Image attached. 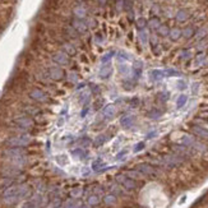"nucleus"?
Segmentation results:
<instances>
[{
	"label": "nucleus",
	"instance_id": "nucleus-1",
	"mask_svg": "<svg viewBox=\"0 0 208 208\" xmlns=\"http://www.w3.org/2000/svg\"><path fill=\"white\" fill-rule=\"evenodd\" d=\"M181 144H184L185 147L190 148V150L198 151V152H203L204 153L207 151L206 145H204L203 143H201L199 141H197L194 137L190 135V134H183V137H181Z\"/></svg>",
	"mask_w": 208,
	"mask_h": 208
},
{
	"label": "nucleus",
	"instance_id": "nucleus-2",
	"mask_svg": "<svg viewBox=\"0 0 208 208\" xmlns=\"http://www.w3.org/2000/svg\"><path fill=\"white\" fill-rule=\"evenodd\" d=\"M29 142H31V139H29V137L27 134H20V135L10 138L9 141H8V144L12 145V147H24Z\"/></svg>",
	"mask_w": 208,
	"mask_h": 208
},
{
	"label": "nucleus",
	"instance_id": "nucleus-3",
	"mask_svg": "<svg viewBox=\"0 0 208 208\" xmlns=\"http://www.w3.org/2000/svg\"><path fill=\"white\" fill-rule=\"evenodd\" d=\"M16 123L17 125L19 126V129L22 130H28L33 126V121L32 119L27 116V115H20V116H17L16 118Z\"/></svg>",
	"mask_w": 208,
	"mask_h": 208
},
{
	"label": "nucleus",
	"instance_id": "nucleus-4",
	"mask_svg": "<svg viewBox=\"0 0 208 208\" xmlns=\"http://www.w3.org/2000/svg\"><path fill=\"white\" fill-rule=\"evenodd\" d=\"M181 161H183V158L179 157L177 154H166V156H163L161 158V162L163 163V165H165V166H170V167L180 165Z\"/></svg>",
	"mask_w": 208,
	"mask_h": 208
},
{
	"label": "nucleus",
	"instance_id": "nucleus-5",
	"mask_svg": "<svg viewBox=\"0 0 208 208\" xmlns=\"http://www.w3.org/2000/svg\"><path fill=\"white\" fill-rule=\"evenodd\" d=\"M192 132L194 135H197L198 138L201 139H208V129L202 125H199V124H194V125L192 126Z\"/></svg>",
	"mask_w": 208,
	"mask_h": 208
},
{
	"label": "nucleus",
	"instance_id": "nucleus-6",
	"mask_svg": "<svg viewBox=\"0 0 208 208\" xmlns=\"http://www.w3.org/2000/svg\"><path fill=\"white\" fill-rule=\"evenodd\" d=\"M118 181L124 186V188H126V189H134L137 186L135 181L133 179H130L129 176H126V175H119V176H118Z\"/></svg>",
	"mask_w": 208,
	"mask_h": 208
},
{
	"label": "nucleus",
	"instance_id": "nucleus-7",
	"mask_svg": "<svg viewBox=\"0 0 208 208\" xmlns=\"http://www.w3.org/2000/svg\"><path fill=\"white\" fill-rule=\"evenodd\" d=\"M72 27L75 29L78 33H86L88 29V26L86 22H83L82 19H78V18H74L72 20Z\"/></svg>",
	"mask_w": 208,
	"mask_h": 208
},
{
	"label": "nucleus",
	"instance_id": "nucleus-8",
	"mask_svg": "<svg viewBox=\"0 0 208 208\" xmlns=\"http://www.w3.org/2000/svg\"><path fill=\"white\" fill-rule=\"evenodd\" d=\"M174 151L176 152L175 154H177V156L181 157V158L192 156V151H190V148L185 147L184 144H175L174 145Z\"/></svg>",
	"mask_w": 208,
	"mask_h": 208
},
{
	"label": "nucleus",
	"instance_id": "nucleus-9",
	"mask_svg": "<svg viewBox=\"0 0 208 208\" xmlns=\"http://www.w3.org/2000/svg\"><path fill=\"white\" fill-rule=\"evenodd\" d=\"M49 75H50V78L54 79V81H60V79L64 78L65 73L61 68L52 67V68H50V70H49Z\"/></svg>",
	"mask_w": 208,
	"mask_h": 208
},
{
	"label": "nucleus",
	"instance_id": "nucleus-10",
	"mask_svg": "<svg viewBox=\"0 0 208 208\" xmlns=\"http://www.w3.org/2000/svg\"><path fill=\"white\" fill-rule=\"evenodd\" d=\"M52 60H54L58 65H68L69 64V56L63 51L55 52L54 56H52Z\"/></svg>",
	"mask_w": 208,
	"mask_h": 208
},
{
	"label": "nucleus",
	"instance_id": "nucleus-11",
	"mask_svg": "<svg viewBox=\"0 0 208 208\" xmlns=\"http://www.w3.org/2000/svg\"><path fill=\"white\" fill-rule=\"evenodd\" d=\"M29 96H31V99H33L35 101H38V102H46L47 101V94L44 91L37 90V88L32 91L29 93Z\"/></svg>",
	"mask_w": 208,
	"mask_h": 208
},
{
	"label": "nucleus",
	"instance_id": "nucleus-12",
	"mask_svg": "<svg viewBox=\"0 0 208 208\" xmlns=\"http://www.w3.org/2000/svg\"><path fill=\"white\" fill-rule=\"evenodd\" d=\"M138 171L144 175H156V170L151 165H148V163H141L138 166Z\"/></svg>",
	"mask_w": 208,
	"mask_h": 208
},
{
	"label": "nucleus",
	"instance_id": "nucleus-13",
	"mask_svg": "<svg viewBox=\"0 0 208 208\" xmlns=\"http://www.w3.org/2000/svg\"><path fill=\"white\" fill-rule=\"evenodd\" d=\"M74 16L78 19H83L87 16V9L84 7H82V5H78V7L74 8Z\"/></svg>",
	"mask_w": 208,
	"mask_h": 208
},
{
	"label": "nucleus",
	"instance_id": "nucleus-14",
	"mask_svg": "<svg viewBox=\"0 0 208 208\" xmlns=\"http://www.w3.org/2000/svg\"><path fill=\"white\" fill-rule=\"evenodd\" d=\"M175 18H176L177 22H185V20L189 19V13L186 10H184V9H180V10H177Z\"/></svg>",
	"mask_w": 208,
	"mask_h": 208
},
{
	"label": "nucleus",
	"instance_id": "nucleus-15",
	"mask_svg": "<svg viewBox=\"0 0 208 208\" xmlns=\"http://www.w3.org/2000/svg\"><path fill=\"white\" fill-rule=\"evenodd\" d=\"M63 50H64V52H65V54H67L68 56H69V55H75V54H77L75 47H74L72 44H68V42L63 44Z\"/></svg>",
	"mask_w": 208,
	"mask_h": 208
},
{
	"label": "nucleus",
	"instance_id": "nucleus-16",
	"mask_svg": "<svg viewBox=\"0 0 208 208\" xmlns=\"http://www.w3.org/2000/svg\"><path fill=\"white\" fill-rule=\"evenodd\" d=\"M169 36H170V38H171V40H174V41L179 40V38L181 37V29L180 28H172V29H170Z\"/></svg>",
	"mask_w": 208,
	"mask_h": 208
},
{
	"label": "nucleus",
	"instance_id": "nucleus-17",
	"mask_svg": "<svg viewBox=\"0 0 208 208\" xmlns=\"http://www.w3.org/2000/svg\"><path fill=\"white\" fill-rule=\"evenodd\" d=\"M115 112H116V109H115L112 105H109L103 109V115H105L106 118H112L115 115Z\"/></svg>",
	"mask_w": 208,
	"mask_h": 208
},
{
	"label": "nucleus",
	"instance_id": "nucleus-18",
	"mask_svg": "<svg viewBox=\"0 0 208 208\" xmlns=\"http://www.w3.org/2000/svg\"><path fill=\"white\" fill-rule=\"evenodd\" d=\"M147 24L150 26V27L152 28V29H157V28L160 27V26H161V20L157 18V17H153V18H151L150 20H148Z\"/></svg>",
	"mask_w": 208,
	"mask_h": 208
},
{
	"label": "nucleus",
	"instance_id": "nucleus-19",
	"mask_svg": "<svg viewBox=\"0 0 208 208\" xmlns=\"http://www.w3.org/2000/svg\"><path fill=\"white\" fill-rule=\"evenodd\" d=\"M193 35H194V28L193 27H186V28H184L183 31H181V36H184L185 38L193 37Z\"/></svg>",
	"mask_w": 208,
	"mask_h": 208
},
{
	"label": "nucleus",
	"instance_id": "nucleus-20",
	"mask_svg": "<svg viewBox=\"0 0 208 208\" xmlns=\"http://www.w3.org/2000/svg\"><path fill=\"white\" fill-rule=\"evenodd\" d=\"M157 32H158V35H161V36H169V33H170V28H169L167 26L161 24L158 28H157Z\"/></svg>",
	"mask_w": 208,
	"mask_h": 208
},
{
	"label": "nucleus",
	"instance_id": "nucleus-21",
	"mask_svg": "<svg viewBox=\"0 0 208 208\" xmlns=\"http://www.w3.org/2000/svg\"><path fill=\"white\" fill-rule=\"evenodd\" d=\"M110 67L109 65H106V67H103V68H101V70H100V75L102 77V78H106V77L110 74Z\"/></svg>",
	"mask_w": 208,
	"mask_h": 208
},
{
	"label": "nucleus",
	"instance_id": "nucleus-22",
	"mask_svg": "<svg viewBox=\"0 0 208 208\" xmlns=\"http://www.w3.org/2000/svg\"><path fill=\"white\" fill-rule=\"evenodd\" d=\"M99 202H100L99 195H91V197L88 198V204H91V206H93V204H97Z\"/></svg>",
	"mask_w": 208,
	"mask_h": 208
},
{
	"label": "nucleus",
	"instance_id": "nucleus-23",
	"mask_svg": "<svg viewBox=\"0 0 208 208\" xmlns=\"http://www.w3.org/2000/svg\"><path fill=\"white\" fill-rule=\"evenodd\" d=\"M206 35H207V29L206 28H202V29H199V31L197 32V38H198V40H201V38H203Z\"/></svg>",
	"mask_w": 208,
	"mask_h": 208
},
{
	"label": "nucleus",
	"instance_id": "nucleus-24",
	"mask_svg": "<svg viewBox=\"0 0 208 208\" xmlns=\"http://www.w3.org/2000/svg\"><path fill=\"white\" fill-rule=\"evenodd\" d=\"M105 203L106 204H114L115 203V197L114 195H106L105 197Z\"/></svg>",
	"mask_w": 208,
	"mask_h": 208
},
{
	"label": "nucleus",
	"instance_id": "nucleus-25",
	"mask_svg": "<svg viewBox=\"0 0 208 208\" xmlns=\"http://www.w3.org/2000/svg\"><path fill=\"white\" fill-rule=\"evenodd\" d=\"M87 99L90 100V93H88V92H83L82 96H81V103H83V105H84L86 101H87Z\"/></svg>",
	"mask_w": 208,
	"mask_h": 208
},
{
	"label": "nucleus",
	"instance_id": "nucleus-26",
	"mask_svg": "<svg viewBox=\"0 0 208 208\" xmlns=\"http://www.w3.org/2000/svg\"><path fill=\"white\" fill-rule=\"evenodd\" d=\"M145 24H147V20H145V19H143V18L138 19V27L139 28H144Z\"/></svg>",
	"mask_w": 208,
	"mask_h": 208
},
{
	"label": "nucleus",
	"instance_id": "nucleus-27",
	"mask_svg": "<svg viewBox=\"0 0 208 208\" xmlns=\"http://www.w3.org/2000/svg\"><path fill=\"white\" fill-rule=\"evenodd\" d=\"M26 111H28L31 115H35V114H37L38 112V110L35 109V107H26Z\"/></svg>",
	"mask_w": 208,
	"mask_h": 208
},
{
	"label": "nucleus",
	"instance_id": "nucleus-28",
	"mask_svg": "<svg viewBox=\"0 0 208 208\" xmlns=\"http://www.w3.org/2000/svg\"><path fill=\"white\" fill-rule=\"evenodd\" d=\"M141 40H142V42L145 45V42H147V36H145V32L144 31L141 32Z\"/></svg>",
	"mask_w": 208,
	"mask_h": 208
},
{
	"label": "nucleus",
	"instance_id": "nucleus-29",
	"mask_svg": "<svg viewBox=\"0 0 208 208\" xmlns=\"http://www.w3.org/2000/svg\"><path fill=\"white\" fill-rule=\"evenodd\" d=\"M69 77H70V82H77L78 79H77V74L75 73H69Z\"/></svg>",
	"mask_w": 208,
	"mask_h": 208
},
{
	"label": "nucleus",
	"instance_id": "nucleus-30",
	"mask_svg": "<svg viewBox=\"0 0 208 208\" xmlns=\"http://www.w3.org/2000/svg\"><path fill=\"white\" fill-rule=\"evenodd\" d=\"M100 3H101V4H103V3H105V0H100Z\"/></svg>",
	"mask_w": 208,
	"mask_h": 208
},
{
	"label": "nucleus",
	"instance_id": "nucleus-31",
	"mask_svg": "<svg viewBox=\"0 0 208 208\" xmlns=\"http://www.w3.org/2000/svg\"><path fill=\"white\" fill-rule=\"evenodd\" d=\"M206 41H207V42H208V37H207V40H206Z\"/></svg>",
	"mask_w": 208,
	"mask_h": 208
},
{
	"label": "nucleus",
	"instance_id": "nucleus-32",
	"mask_svg": "<svg viewBox=\"0 0 208 208\" xmlns=\"http://www.w3.org/2000/svg\"><path fill=\"white\" fill-rule=\"evenodd\" d=\"M207 121H208V120H207Z\"/></svg>",
	"mask_w": 208,
	"mask_h": 208
}]
</instances>
